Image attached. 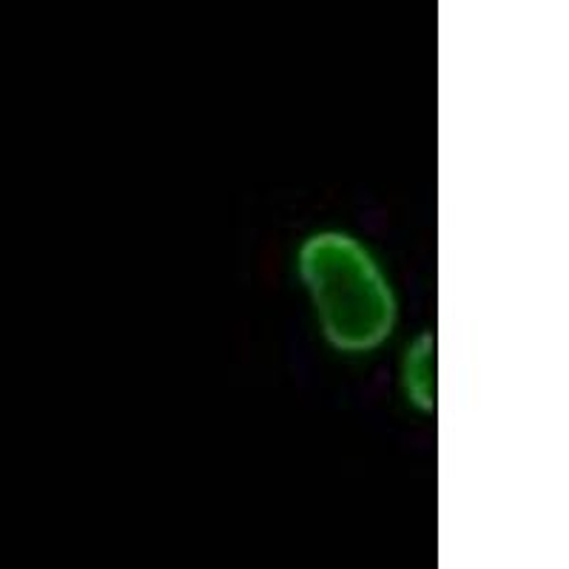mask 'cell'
I'll use <instances>...</instances> for the list:
<instances>
[{"mask_svg":"<svg viewBox=\"0 0 569 569\" xmlns=\"http://www.w3.org/2000/svg\"><path fill=\"white\" fill-rule=\"evenodd\" d=\"M299 271L317 305L325 337L348 353L373 350L396 319L388 279L353 237L319 233L305 242Z\"/></svg>","mask_w":569,"mask_h":569,"instance_id":"6da1fadb","label":"cell"}]
</instances>
